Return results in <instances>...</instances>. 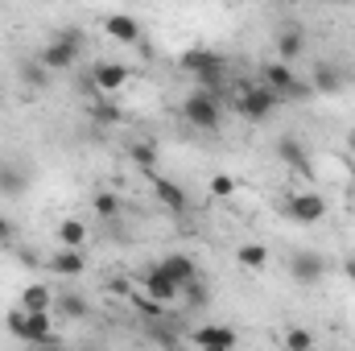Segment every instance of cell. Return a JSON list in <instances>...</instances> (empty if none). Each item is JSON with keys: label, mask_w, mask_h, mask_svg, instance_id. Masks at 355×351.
I'll return each instance as SVG.
<instances>
[{"label": "cell", "mask_w": 355, "mask_h": 351, "mask_svg": "<svg viewBox=\"0 0 355 351\" xmlns=\"http://www.w3.org/2000/svg\"><path fill=\"white\" fill-rule=\"evenodd\" d=\"M79 50H83V29H62V33L37 54V62H42L46 71H71V67L79 62Z\"/></svg>", "instance_id": "cell-1"}, {"label": "cell", "mask_w": 355, "mask_h": 351, "mask_svg": "<svg viewBox=\"0 0 355 351\" xmlns=\"http://www.w3.org/2000/svg\"><path fill=\"white\" fill-rule=\"evenodd\" d=\"M182 120L190 128H219V99H215V91L211 87L190 91L186 103H182Z\"/></svg>", "instance_id": "cell-2"}, {"label": "cell", "mask_w": 355, "mask_h": 351, "mask_svg": "<svg viewBox=\"0 0 355 351\" xmlns=\"http://www.w3.org/2000/svg\"><path fill=\"white\" fill-rule=\"evenodd\" d=\"M182 71H190L194 79H198V87H219V79H223V58L215 54V50H202V46H194V50H186L182 54Z\"/></svg>", "instance_id": "cell-3"}, {"label": "cell", "mask_w": 355, "mask_h": 351, "mask_svg": "<svg viewBox=\"0 0 355 351\" xmlns=\"http://www.w3.org/2000/svg\"><path fill=\"white\" fill-rule=\"evenodd\" d=\"M293 223H322L327 219V198L322 194H314V190H302V194H289L285 198V207H281Z\"/></svg>", "instance_id": "cell-4"}, {"label": "cell", "mask_w": 355, "mask_h": 351, "mask_svg": "<svg viewBox=\"0 0 355 351\" xmlns=\"http://www.w3.org/2000/svg\"><path fill=\"white\" fill-rule=\"evenodd\" d=\"M281 103V95L272 87H244V95H240V116L244 120H252V124H261V120H268L272 116V108Z\"/></svg>", "instance_id": "cell-5"}, {"label": "cell", "mask_w": 355, "mask_h": 351, "mask_svg": "<svg viewBox=\"0 0 355 351\" xmlns=\"http://www.w3.org/2000/svg\"><path fill=\"white\" fill-rule=\"evenodd\" d=\"M265 87H272L277 95H293V99H302V95H310V83H302L293 71H289V62H272V67H265Z\"/></svg>", "instance_id": "cell-6"}, {"label": "cell", "mask_w": 355, "mask_h": 351, "mask_svg": "<svg viewBox=\"0 0 355 351\" xmlns=\"http://www.w3.org/2000/svg\"><path fill=\"white\" fill-rule=\"evenodd\" d=\"M289 277H293L297 285H318V281L327 277V261H322L318 252H293V257H289Z\"/></svg>", "instance_id": "cell-7"}, {"label": "cell", "mask_w": 355, "mask_h": 351, "mask_svg": "<svg viewBox=\"0 0 355 351\" xmlns=\"http://www.w3.org/2000/svg\"><path fill=\"white\" fill-rule=\"evenodd\" d=\"M145 293L153 298V302H162V306H170V302H178V293H182V285H178L174 277L162 268V264H153L149 273H145Z\"/></svg>", "instance_id": "cell-8"}, {"label": "cell", "mask_w": 355, "mask_h": 351, "mask_svg": "<svg viewBox=\"0 0 355 351\" xmlns=\"http://www.w3.org/2000/svg\"><path fill=\"white\" fill-rule=\"evenodd\" d=\"M103 33H107L112 42H124V46L141 42V25H137V17H128V12H107V17H103Z\"/></svg>", "instance_id": "cell-9"}, {"label": "cell", "mask_w": 355, "mask_h": 351, "mask_svg": "<svg viewBox=\"0 0 355 351\" xmlns=\"http://www.w3.org/2000/svg\"><path fill=\"white\" fill-rule=\"evenodd\" d=\"M343 83H347V75H343L335 62H318V67H314V75H310V87L318 91V95H339Z\"/></svg>", "instance_id": "cell-10"}, {"label": "cell", "mask_w": 355, "mask_h": 351, "mask_svg": "<svg viewBox=\"0 0 355 351\" xmlns=\"http://www.w3.org/2000/svg\"><path fill=\"white\" fill-rule=\"evenodd\" d=\"M46 268H50L54 277H79V273L87 268V257H83V248H67V244H62V252H54Z\"/></svg>", "instance_id": "cell-11"}, {"label": "cell", "mask_w": 355, "mask_h": 351, "mask_svg": "<svg viewBox=\"0 0 355 351\" xmlns=\"http://www.w3.org/2000/svg\"><path fill=\"white\" fill-rule=\"evenodd\" d=\"M190 339H194L198 348H211V351H232L236 348V331H232V327H198Z\"/></svg>", "instance_id": "cell-12"}, {"label": "cell", "mask_w": 355, "mask_h": 351, "mask_svg": "<svg viewBox=\"0 0 355 351\" xmlns=\"http://www.w3.org/2000/svg\"><path fill=\"white\" fill-rule=\"evenodd\" d=\"M306 54V33L302 29H281L277 33V58L281 62H297Z\"/></svg>", "instance_id": "cell-13"}, {"label": "cell", "mask_w": 355, "mask_h": 351, "mask_svg": "<svg viewBox=\"0 0 355 351\" xmlns=\"http://www.w3.org/2000/svg\"><path fill=\"white\" fill-rule=\"evenodd\" d=\"M29 190V178L21 166H12V162H0V194L4 198H21Z\"/></svg>", "instance_id": "cell-14"}, {"label": "cell", "mask_w": 355, "mask_h": 351, "mask_svg": "<svg viewBox=\"0 0 355 351\" xmlns=\"http://www.w3.org/2000/svg\"><path fill=\"white\" fill-rule=\"evenodd\" d=\"M91 79H95L99 91H120L124 83H128V71H124L120 62H99V67L91 71Z\"/></svg>", "instance_id": "cell-15"}, {"label": "cell", "mask_w": 355, "mask_h": 351, "mask_svg": "<svg viewBox=\"0 0 355 351\" xmlns=\"http://www.w3.org/2000/svg\"><path fill=\"white\" fill-rule=\"evenodd\" d=\"M277 157H281L285 166H293V170H310V157H306V145H302L297 137H281V141H277Z\"/></svg>", "instance_id": "cell-16"}, {"label": "cell", "mask_w": 355, "mask_h": 351, "mask_svg": "<svg viewBox=\"0 0 355 351\" xmlns=\"http://www.w3.org/2000/svg\"><path fill=\"white\" fill-rule=\"evenodd\" d=\"M153 190H157V198H162L174 215H182V211L190 207V203H186V190H182V186H174L170 178H157V182H153Z\"/></svg>", "instance_id": "cell-17"}, {"label": "cell", "mask_w": 355, "mask_h": 351, "mask_svg": "<svg viewBox=\"0 0 355 351\" xmlns=\"http://www.w3.org/2000/svg\"><path fill=\"white\" fill-rule=\"evenodd\" d=\"M162 268H166V273L174 277L178 285H186V281H194V277H198V268H194V261H190V257H182V252H174V257H166V261H162Z\"/></svg>", "instance_id": "cell-18"}, {"label": "cell", "mask_w": 355, "mask_h": 351, "mask_svg": "<svg viewBox=\"0 0 355 351\" xmlns=\"http://www.w3.org/2000/svg\"><path fill=\"white\" fill-rule=\"evenodd\" d=\"M58 240H62L67 248H83V244H87V223H83V219H62V223H58Z\"/></svg>", "instance_id": "cell-19"}, {"label": "cell", "mask_w": 355, "mask_h": 351, "mask_svg": "<svg viewBox=\"0 0 355 351\" xmlns=\"http://www.w3.org/2000/svg\"><path fill=\"white\" fill-rule=\"evenodd\" d=\"M21 306H25V310H50V306H54V293H50L46 285H29V289L21 293Z\"/></svg>", "instance_id": "cell-20"}, {"label": "cell", "mask_w": 355, "mask_h": 351, "mask_svg": "<svg viewBox=\"0 0 355 351\" xmlns=\"http://www.w3.org/2000/svg\"><path fill=\"white\" fill-rule=\"evenodd\" d=\"M236 257H240L244 268H265V264H268V248H265V244H240V252H236Z\"/></svg>", "instance_id": "cell-21"}, {"label": "cell", "mask_w": 355, "mask_h": 351, "mask_svg": "<svg viewBox=\"0 0 355 351\" xmlns=\"http://www.w3.org/2000/svg\"><path fill=\"white\" fill-rule=\"evenodd\" d=\"M54 306H58V314H62V318H87V302H83L79 293H62Z\"/></svg>", "instance_id": "cell-22"}, {"label": "cell", "mask_w": 355, "mask_h": 351, "mask_svg": "<svg viewBox=\"0 0 355 351\" xmlns=\"http://www.w3.org/2000/svg\"><path fill=\"white\" fill-rule=\"evenodd\" d=\"M95 215H99V219H107V223H112V219H120V198H116V194H107V190H99V194H95Z\"/></svg>", "instance_id": "cell-23"}, {"label": "cell", "mask_w": 355, "mask_h": 351, "mask_svg": "<svg viewBox=\"0 0 355 351\" xmlns=\"http://www.w3.org/2000/svg\"><path fill=\"white\" fill-rule=\"evenodd\" d=\"M285 348L289 351H310L314 348V335H310V331H289V335H285Z\"/></svg>", "instance_id": "cell-24"}, {"label": "cell", "mask_w": 355, "mask_h": 351, "mask_svg": "<svg viewBox=\"0 0 355 351\" xmlns=\"http://www.w3.org/2000/svg\"><path fill=\"white\" fill-rule=\"evenodd\" d=\"M211 194H219V198H232V194H236V178L215 174V178H211Z\"/></svg>", "instance_id": "cell-25"}, {"label": "cell", "mask_w": 355, "mask_h": 351, "mask_svg": "<svg viewBox=\"0 0 355 351\" xmlns=\"http://www.w3.org/2000/svg\"><path fill=\"white\" fill-rule=\"evenodd\" d=\"M46 75H50V71H46L42 62H37V67H25V83H29V87H46Z\"/></svg>", "instance_id": "cell-26"}, {"label": "cell", "mask_w": 355, "mask_h": 351, "mask_svg": "<svg viewBox=\"0 0 355 351\" xmlns=\"http://www.w3.org/2000/svg\"><path fill=\"white\" fill-rule=\"evenodd\" d=\"M132 157H137V166H153V153H149L145 145H137V149H132Z\"/></svg>", "instance_id": "cell-27"}, {"label": "cell", "mask_w": 355, "mask_h": 351, "mask_svg": "<svg viewBox=\"0 0 355 351\" xmlns=\"http://www.w3.org/2000/svg\"><path fill=\"white\" fill-rule=\"evenodd\" d=\"M0 244H12V223L0 215Z\"/></svg>", "instance_id": "cell-28"}, {"label": "cell", "mask_w": 355, "mask_h": 351, "mask_svg": "<svg viewBox=\"0 0 355 351\" xmlns=\"http://www.w3.org/2000/svg\"><path fill=\"white\" fill-rule=\"evenodd\" d=\"M343 268H347V277H352V285H355V257H347V264H343Z\"/></svg>", "instance_id": "cell-29"}, {"label": "cell", "mask_w": 355, "mask_h": 351, "mask_svg": "<svg viewBox=\"0 0 355 351\" xmlns=\"http://www.w3.org/2000/svg\"><path fill=\"white\" fill-rule=\"evenodd\" d=\"M352 153H355V137H352Z\"/></svg>", "instance_id": "cell-30"}]
</instances>
